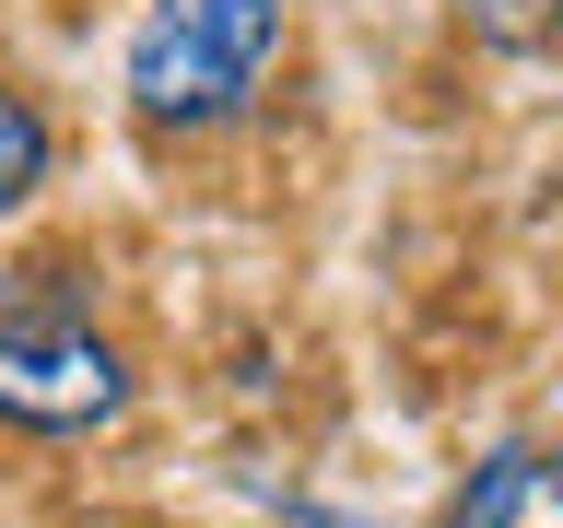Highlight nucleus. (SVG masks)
Returning a JSON list of instances; mask_svg holds the SVG:
<instances>
[{"instance_id":"obj_1","label":"nucleus","mask_w":563,"mask_h":528,"mask_svg":"<svg viewBox=\"0 0 563 528\" xmlns=\"http://www.w3.org/2000/svg\"><path fill=\"white\" fill-rule=\"evenodd\" d=\"M271 59H282V0H141L118 82H130L141 130L200 141V130H223V118L258 106Z\"/></svg>"},{"instance_id":"obj_2","label":"nucleus","mask_w":563,"mask_h":528,"mask_svg":"<svg viewBox=\"0 0 563 528\" xmlns=\"http://www.w3.org/2000/svg\"><path fill=\"white\" fill-rule=\"evenodd\" d=\"M130 411V364L59 271L0 282V422L12 435H95Z\"/></svg>"},{"instance_id":"obj_3","label":"nucleus","mask_w":563,"mask_h":528,"mask_svg":"<svg viewBox=\"0 0 563 528\" xmlns=\"http://www.w3.org/2000/svg\"><path fill=\"white\" fill-rule=\"evenodd\" d=\"M446 528H563L552 458H540V447H493L482 470H470V493L446 505Z\"/></svg>"},{"instance_id":"obj_4","label":"nucleus","mask_w":563,"mask_h":528,"mask_svg":"<svg viewBox=\"0 0 563 528\" xmlns=\"http://www.w3.org/2000/svg\"><path fill=\"white\" fill-rule=\"evenodd\" d=\"M47 153H59V141H47V106H35L24 82H0V211H24L35 188H47Z\"/></svg>"},{"instance_id":"obj_5","label":"nucleus","mask_w":563,"mask_h":528,"mask_svg":"<svg viewBox=\"0 0 563 528\" xmlns=\"http://www.w3.org/2000/svg\"><path fill=\"white\" fill-rule=\"evenodd\" d=\"M470 24H482L493 47H540V24H552V0H470Z\"/></svg>"},{"instance_id":"obj_6","label":"nucleus","mask_w":563,"mask_h":528,"mask_svg":"<svg viewBox=\"0 0 563 528\" xmlns=\"http://www.w3.org/2000/svg\"><path fill=\"white\" fill-rule=\"evenodd\" d=\"M434 528H446V517H434Z\"/></svg>"}]
</instances>
